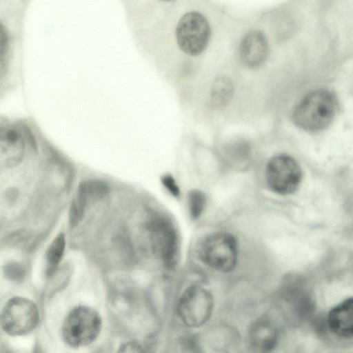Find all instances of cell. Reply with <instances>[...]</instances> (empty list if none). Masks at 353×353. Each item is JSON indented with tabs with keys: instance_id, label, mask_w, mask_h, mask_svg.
I'll return each mask as SVG.
<instances>
[{
	"instance_id": "8992f818",
	"label": "cell",
	"mask_w": 353,
	"mask_h": 353,
	"mask_svg": "<svg viewBox=\"0 0 353 353\" xmlns=\"http://www.w3.org/2000/svg\"><path fill=\"white\" fill-rule=\"evenodd\" d=\"M210 32L208 21L202 14L196 11L189 12L177 23L176 41L183 52L197 56L206 48Z\"/></svg>"
},
{
	"instance_id": "9a60e30c",
	"label": "cell",
	"mask_w": 353,
	"mask_h": 353,
	"mask_svg": "<svg viewBox=\"0 0 353 353\" xmlns=\"http://www.w3.org/2000/svg\"><path fill=\"white\" fill-rule=\"evenodd\" d=\"M65 238L63 233H59L52 241L46 253V272L51 276L58 268L64 254Z\"/></svg>"
},
{
	"instance_id": "3957f363",
	"label": "cell",
	"mask_w": 353,
	"mask_h": 353,
	"mask_svg": "<svg viewBox=\"0 0 353 353\" xmlns=\"http://www.w3.org/2000/svg\"><path fill=\"white\" fill-rule=\"evenodd\" d=\"M201 260L212 269L230 272L237 263L238 248L235 238L228 232H216L207 236L200 247Z\"/></svg>"
},
{
	"instance_id": "9c48e42d",
	"label": "cell",
	"mask_w": 353,
	"mask_h": 353,
	"mask_svg": "<svg viewBox=\"0 0 353 353\" xmlns=\"http://www.w3.org/2000/svg\"><path fill=\"white\" fill-rule=\"evenodd\" d=\"M108 192V186L98 181L82 183L77 190L70 210V222L74 227L82 220L87 209L103 198Z\"/></svg>"
},
{
	"instance_id": "8fae6325",
	"label": "cell",
	"mask_w": 353,
	"mask_h": 353,
	"mask_svg": "<svg viewBox=\"0 0 353 353\" xmlns=\"http://www.w3.org/2000/svg\"><path fill=\"white\" fill-rule=\"evenodd\" d=\"M327 323L336 335L353 337V297L342 301L330 311Z\"/></svg>"
},
{
	"instance_id": "7c38bea8",
	"label": "cell",
	"mask_w": 353,
	"mask_h": 353,
	"mask_svg": "<svg viewBox=\"0 0 353 353\" xmlns=\"http://www.w3.org/2000/svg\"><path fill=\"white\" fill-rule=\"evenodd\" d=\"M278 332L274 324L268 319L256 321L250 327L249 340L251 347L256 352L272 351L276 345Z\"/></svg>"
},
{
	"instance_id": "e0dca14e",
	"label": "cell",
	"mask_w": 353,
	"mask_h": 353,
	"mask_svg": "<svg viewBox=\"0 0 353 353\" xmlns=\"http://www.w3.org/2000/svg\"><path fill=\"white\" fill-rule=\"evenodd\" d=\"M161 182L165 188L174 197L180 196V188L174 178L170 174H164L161 177Z\"/></svg>"
},
{
	"instance_id": "4fadbf2b",
	"label": "cell",
	"mask_w": 353,
	"mask_h": 353,
	"mask_svg": "<svg viewBox=\"0 0 353 353\" xmlns=\"http://www.w3.org/2000/svg\"><path fill=\"white\" fill-rule=\"evenodd\" d=\"M25 154V142L21 134L14 130H6L1 132V163L6 168L12 167L21 162Z\"/></svg>"
},
{
	"instance_id": "277c9868",
	"label": "cell",
	"mask_w": 353,
	"mask_h": 353,
	"mask_svg": "<svg viewBox=\"0 0 353 353\" xmlns=\"http://www.w3.org/2000/svg\"><path fill=\"white\" fill-rule=\"evenodd\" d=\"M265 180L268 188L279 195L294 193L302 180V170L291 156L279 154L272 157L265 169Z\"/></svg>"
},
{
	"instance_id": "30bf717a",
	"label": "cell",
	"mask_w": 353,
	"mask_h": 353,
	"mask_svg": "<svg viewBox=\"0 0 353 353\" xmlns=\"http://www.w3.org/2000/svg\"><path fill=\"white\" fill-rule=\"evenodd\" d=\"M268 54V42L265 35L260 30H252L241 39L239 55L244 65L256 68L265 61Z\"/></svg>"
},
{
	"instance_id": "5bb4252c",
	"label": "cell",
	"mask_w": 353,
	"mask_h": 353,
	"mask_svg": "<svg viewBox=\"0 0 353 353\" xmlns=\"http://www.w3.org/2000/svg\"><path fill=\"white\" fill-rule=\"evenodd\" d=\"M234 88L232 81L225 76L216 77L211 86L210 99L216 108L226 106L232 100Z\"/></svg>"
},
{
	"instance_id": "d6986e66",
	"label": "cell",
	"mask_w": 353,
	"mask_h": 353,
	"mask_svg": "<svg viewBox=\"0 0 353 353\" xmlns=\"http://www.w3.org/2000/svg\"><path fill=\"white\" fill-rule=\"evenodd\" d=\"M159 1H165V2H170V1H175V0H159Z\"/></svg>"
},
{
	"instance_id": "52a82bcc",
	"label": "cell",
	"mask_w": 353,
	"mask_h": 353,
	"mask_svg": "<svg viewBox=\"0 0 353 353\" xmlns=\"http://www.w3.org/2000/svg\"><path fill=\"white\" fill-rule=\"evenodd\" d=\"M214 308V298L207 289L192 285L183 293L178 303V314L190 327L203 325L210 318Z\"/></svg>"
},
{
	"instance_id": "5b68a950",
	"label": "cell",
	"mask_w": 353,
	"mask_h": 353,
	"mask_svg": "<svg viewBox=\"0 0 353 353\" xmlns=\"http://www.w3.org/2000/svg\"><path fill=\"white\" fill-rule=\"evenodd\" d=\"M39 319L37 305L32 301L21 296L9 299L2 309L1 325L8 335L28 334L37 325Z\"/></svg>"
},
{
	"instance_id": "7a4b0ae2",
	"label": "cell",
	"mask_w": 353,
	"mask_h": 353,
	"mask_svg": "<svg viewBox=\"0 0 353 353\" xmlns=\"http://www.w3.org/2000/svg\"><path fill=\"white\" fill-rule=\"evenodd\" d=\"M101 327V316L94 308L79 305L64 319L61 335L68 345L79 347L93 343L100 334Z\"/></svg>"
},
{
	"instance_id": "2e32d148",
	"label": "cell",
	"mask_w": 353,
	"mask_h": 353,
	"mask_svg": "<svg viewBox=\"0 0 353 353\" xmlns=\"http://www.w3.org/2000/svg\"><path fill=\"white\" fill-rule=\"evenodd\" d=\"M190 214L193 219H197L203 213L205 205V194L199 190H192L188 195Z\"/></svg>"
},
{
	"instance_id": "ba28073f",
	"label": "cell",
	"mask_w": 353,
	"mask_h": 353,
	"mask_svg": "<svg viewBox=\"0 0 353 353\" xmlns=\"http://www.w3.org/2000/svg\"><path fill=\"white\" fill-rule=\"evenodd\" d=\"M150 232L155 253L165 265L173 267L178 254V238L173 225L164 219H156L150 225Z\"/></svg>"
},
{
	"instance_id": "ac0fdd59",
	"label": "cell",
	"mask_w": 353,
	"mask_h": 353,
	"mask_svg": "<svg viewBox=\"0 0 353 353\" xmlns=\"http://www.w3.org/2000/svg\"><path fill=\"white\" fill-rule=\"evenodd\" d=\"M119 352H138L139 346L137 343L128 342L120 347Z\"/></svg>"
},
{
	"instance_id": "6da1fadb",
	"label": "cell",
	"mask_w": 353,
	"mask_h": 353,
	"mask_svg": "<svg viewBox=\"0 0 353 353\" xmlns=\"http://www.w3.org/2000/svg\"><path fill=\"white\" fill-rule=\"evenodd\" d=\"M337 110L334 95L326 90L313 91L305 96L292 113L294 124L301 130L316 132L327 128Z\"/></svg>"
}]
</instances>
